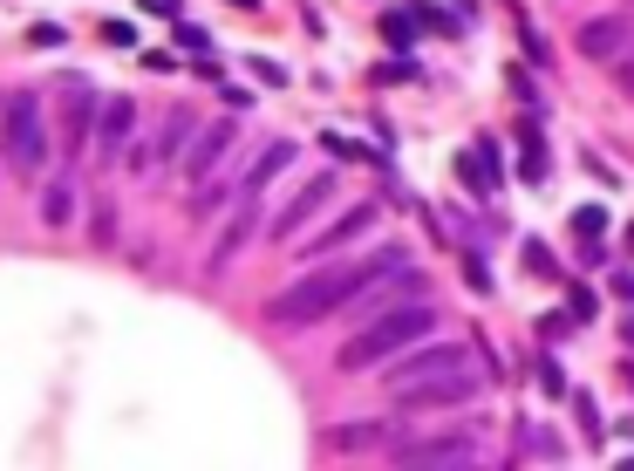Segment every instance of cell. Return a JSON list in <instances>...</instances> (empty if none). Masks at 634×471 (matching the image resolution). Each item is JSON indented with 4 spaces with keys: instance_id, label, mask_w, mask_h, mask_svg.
Instances as JSON below:
<instances>
[{
    "instance_id": "1",
    "label": "cell",
    "mask_w": 634,
    "mask_h": 471,
    "mask_svg": "<svg viewBox=\"0 0 634 471\" xmlns=\"http://www.w3.org/2000/svg\"><path fill=\"white\" fill-rule=\"evenodd\" d=\"M437 328V308L430 301H396V308H382V314H369L348 342H341V369H375V362H396L403 349H416L423 335Z\"/></svg>"
},
{
    "instance_id": "2",
    "label": "cell",
    "mask_w": 634,
    "mask_h": 471,
    "mask_svg": "<svg viewBox=\"0 0 634 471\" xmlns=\"http://www.w3.org/2000/svg\"><path fill=\"white\" fill-rule=\"evenodd\" d=\"M375 274V260H335V267H314V274H300L287 294H273V321L280 328H314L321 314H341L348 308V294Z\"/></svg>"
},
{
    "instance_id": "3",
    "label": "cell",
    "mask_w": 634,
    "mask_h": 471,
    "mask_svg": "<svg viewBox=\"0 0 634 471\" xmlns=\"http://www.w3.org/2000/svg\"><path fill=\"white\" fill-rule=\"evenodd\" d=\"M471 396H478V369L471 362H450V369H430L410 390H396V403L403 410H444V403H471Z\"/></svg>"
},
{
    "instance_id": "4",
    "label": "cell",
    "mask_w": 634,
    "mask_h": 471,
    "mask_svg": "<svg viewBox=\"0 0 634 471\" xmlns=\"http://www.w3.org/2000/svg\"><path fill=\"white\" fill-rule=\"evenodd\" d=\"M7 157H14L21 171H41V164H48V130H41L35 96H14V103H7Z\"/></svg>"
},
{
    "instance_id": "5",
    "label": "cell",
    "mask_w": 634,
    "mask_h": 471,
    "mask_svg": "<svg viewBox=\"0 0 634 471\" xmlns=\"http://www.w3.org/2000/svg\"><path fill=\"white\" fill-rule=\"evenodd\" d=\"M328 198H335V178L321 171V178H307V185H300L294 205H280V212H273V226H266V233H273V239H294L300 226H307V219H314V212L328 205Z\"/></svg>"
},
{
    "instance_id": "6",
    "label": "cell",
    "mask_w": 634,
    "mask_h": 471,
    "mask_svg": "<svg viewBox=\"0 0 634 471\" xmlns=\"http://www.w3.org/2000/svg\"><path fill=\"white\" fill-rule=\"evenodd\" d=\"M450 362H471V355L457 349V342H437V349H403L396 355V369H389V396L396 390H410V383H423V376H430V369H450Z\"/></svg>"
},
{
    "instance_id": "7",
    "label": "cell",
    "mask_w": 634,
    "mask_h": 471,
    "mask_svg": "<svg viewBox=\"0 0 634 471\" xmlns=\"http://www.w3.org/2000/svg\"><path fill=\"white\" fill-rule=\"evenodd\" d=\"M232 144H239V130H232V123H212V130H198V151H185V178H191V185H205V178L219 171L225 157H232Z\"/></svg>"
},
{
    "instance_id": "8",
    "label": "cell",
    "mask_w": 634,
    "mask_h": 471,
    "mask_svg": "<svg viewBox=\"0 0 634 471\" xmlns=\"http://www.w3.org/2000/svg\"><path fill=\"white\" fill-rule=\"evenodd\" d=\"M628 41H634L628 14H600V21H587V28H580V55H587V62H614Z\"/></svg>"
},
{
    "instance_id": "9",
    "label": "cell",
    "mask_w": 634,
    "mask_h": 471,
    "mask_svg": "<svg viewBox=\"0 0 634 471\" xmlns=\"http://www.w3.org/2000/svg\"><path fill=\"white\" fill-rule=\"evenodd\" d=\"M403 465H478V437H437V444H396Z\"/></svg>"
},
{
    "instance_id": "10",
    "label": "cell",
    "mask_w": 634,
    "mask_h": 471,
    "mask_svg": "<svg viewBox=\"0 0 634 471\" xmlns=\"http://www.w3.org/2000/svg\"><path fill=\"white\" fill-rule=\"evenodd\" d=\"M369 226H375V205H348L335 226H328V233L307 246V260H328V253H341V246H355V239L369 233Z\"/></svg>"
},
{
    "instance_id": "11",
    "label": "cell",
    "mask_w": 634,
    "mask_h": 471,
    "mask_svg": "<svg viewBox=\"0 0 634 471\" xmlns=\"http://www.w3.org/2000/svg\"><path fill=\"white\" fill-rule=\"evenodd\" d=\"M287 164H294V144H266V151L253 157V171H246V178H239V198H260L266 185H273V178H280V171H287Z\"/></svg>"
},
{
    "instance_id": "12",
    "label": "cell",
    "mask_w": 634,
    "mask_h": 471,
    "mask_svg": "<svg viewBox=\"0 0 634 471\" xmlns=\"http://www.w3.org/2000/svg\"><path fill=\"white\" fill-rule=\"evenodd\" d=\"M130 123H137L130 96H116L110 110H103V157H123V144H130Z\"/></svg>"
},
{
    "instance_id": "13",
    "label": "cell",
    "mask_w": 634,
    "mask_h": 471,
    "mask_svg": "<svg viewBox=\"0 0 634 471\" xmlns=\"http://www.w3.org/2000/svg\"><path fill=\"white\" fill-rule=\"evenodd\" d=\"M89 110H96V96L89 89H69V123H62L69 130V151H82V137H89Z\"/></svg>"
},
{
    "instance_id": "14",
    "label": "cell",
    "mask_w": 634,
    "mask_h": 471,
    "mask_svg": "<svg viewBox=\"0 0 634 471\" xmlns=\"http://www.w3.org/2000/svg\"><path fill=\"white\" fill-rule=\"evenodd\" d=\"M69 212H75V192H69V178H55L48 198H41V219H48V226H69Z\"/></svg>"
},
{
    "instance_id": "15",
    "label": "cell",
    "mask_w": 634,
    "mask_h": 471,
    "mask_svg": "<svg viewBox=\"0 0 634 471\" xmlns=\"http://www.w3.org/2000/svg\"><path fill=\"white\" fill-rule=\"evenodd\" d=\"M621 89H634V55H621Z\"/></svg>"
},
{
    "instance_id": "16",
    "label": "cell",
    "mask_w": 634,
    "mask_h": 471,
    "mask_svg": "<svg viewBox=\"0 0 634 471\" xmlns=\"http://www.w3.org/2000/svg\"><path fill=\"white\" fill-rule=\"evenodd\" d=\"M628 7H634V0H628Z\"/></svg>"
}]
</instances>
